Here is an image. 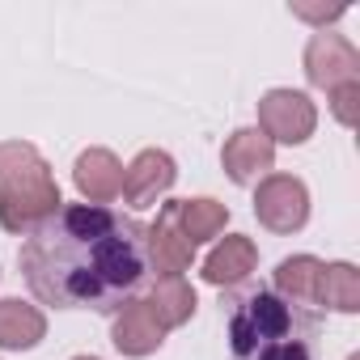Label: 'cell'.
I'll return each mask as SVG.
<instances>
[{"label":"cell","instance_id":"1","mask_svg":"<svg viewBox=\"0 0 360 360\" xmlns=\"http://www.w3.org/2000/svg\"><path fill=\"white\" fill-rule=\"evenodd\" d=\"M22 276L56 309H123L148 276L144 225L106 204H60L22 246Z\"/></svg>","mask_w":360,"mask_h":360},{"label":"cell","instance_id":"2","mask_svg":"<svg viewBox=\"0 0 360 360\" xmlns=\"http://www.w3.org/2000/svg\"><path fill=\"white\" fill-rule=\"evenodd\" d=\"M322 314L255 284L229 297V352L233 360H318Z\"/></svg>","mask_w":360,"mask_h":360},{"label":"cell","instance_id":"3","mask_svg":"<svg viewBox=\"0 0 360 360\" xmlns=\"http://www.w3.org/2000/svg\"><path fill=\"white\" fill-rule=\"evenodd\" d=\"M60 204L56 174L39 148L22 140L0 144V225L9 233H34Z\"/></svg>","mask_w":360,"mask_h":360},{"label":"cell","instance_id":"4","mask_svg":"<svg viewBox=\"0 0 360 360\" xmlns=\"http://www.w3.org/2000/svg\"><path fill=\"white\" fill-rule=\"evenodd\" d=\"M255 217L271 233H297L309 221V191L292 174H267L255 191Z\"/></svg>","mask_w":360,"mask_h":360},{"label":"cell","instance_id":"5","mask_svg":"<svg viewBox=\"0 0 360 360\" xmlns=\"http://www.w3.org/2000/svg\"><path fill=\"white\" fill-rule=\"evenodd\" d=\"M318 127V110L297 89H271L259 102V131L271 144H305Z\"/></svg>","mask_w":360,"mask_h":360},{"label":"cell","instance_id":"6","mask_svg":"<svg viewBox=\"0 0 360 360\" xmlns=\"http://www.w3.org/2000/svg\"><path fill=\"white\" fill-rule=\"evenodd\" d=\"M305 77L309 85L318 89H339V85H352L360 81V51L343 39V34H330V30H318L305 47Z\"/></svg>","mask_w":360,"mask_h":360},{"label":"cell","instance_id":"7","mask_svg":"<svg viewBox=\"0 0 360 360\" xmlns=\"http://www.w3.org/2000/svg\"><path fill=\"white\" fill-rule=\"evenodd\" d=\"M144 250H148V267L157 276H183V271H191L195 246L183 238V229H178V200L161 204L157 221L144 225Z\"/></svg>","mask_w":360,"mask_h":360},{"label":"cell","instance_id":"8","mask_svg":"<svg viewBox=\"0 0 360 360\" xmlns=\"http://www.w3.org/2000/svg\"><path fill=\"white\" fill-rule=\"evenodd\" d=\"M221 161H225V174L238 187H250V183H263V178L276 169V144L259 127H242V131H233L225 140Z\"/></svg>","mask_w":360,"mask_h":360},{"label":"cell","instance_id":"9","mask_svg":"<svg viewBox=\"0 0 360 360\" xmlns=\"http://www.w3.org/2000/svg\"><path fill=\"white\" fill-rule=\"evenodd\" d=\"M174 178H178V165L169 153L161 148H144L127 169H123V200L131 208H148L157 204L169 187H174Z\"/></svg>","mask_w":360,"mask_h":360},{"label":"cell","instance_id":"10","mask_svg":"<svg viewBox=\"0 0 360 360\" xmlns=\"http://www.w3.org/2000/svg\"><path fill=\"white\" fill-rule=\"evenodd\" d=\"M110 343L123 356H148L165 343V326L153 314L148 297H131L123 309H115V326H110Z\"/></svg>","mask_w":360,"mask_h":360},{"label":"cell","instance_id":"11","mask_svg":"<svg viewBox=\"0 0 360 360\" xmlns=\"http://www.w3.org/2000/svg\"><path fill=\"white\" fill-rule=\"evenodd\" d=\"M72 183L85 195V204H115L123 195V165L110 148H85L72 165Z\"/></svg>","mask_w":360,"mask_h":360},{"label":"cell","instance_id":"12","mask_svg":"<svg viewBox=\"0 0 360 360\" xmlns=\"http://www.w3.org/2000/svg\"><path fill=\"white\" fill-rule=\"evenodd\" d=\"M47 335V318L43 309L18 301V297H5L0 301V347H9V352H30L39 347Z\"/></svg>","mask_w":360,"mask_h":360},{"label":"cell","instance_id":"13","mask_svg":"<svg viewBox=\"0 0 360 360\" xmlns=\"http://www.w3.org/2000/svg\"><path fill=\"white\" fill-rule=\"evenodd\" d=\"M255 263H259V250H255V242L250 238H242V233H233V238H225L208 259H204V280L208 284H242L250 271H255Z\"/></svg>","mask_w":360,"mask_h":360},{"label":"cell","instance_id":"14","mask_svg":"<svg viewBox=\"0 0 360 360\" xmlns=\"http://www.w3.org/2000/svg\"><path fill=\"white\" fill-rule=\"evenodd\" d=\"M318 284H322V259L314 255H292L276 267V280L271 288L288 301H301V305H318Z\"/></svg>","mask_w":360,"mask_h":360},{"label":"cell","instance_id":"15","mask_svg":"<svg viewBox=\"0 0 360 360\" xmlns=\"http://www.w3.org/2000/svg\"><path fill=\"white\" fill-rule=\"evenodd\" d=\"M148 305L161 318V326L174 330V326H183L195 314V288L183 276H157V284L148 288Z\"/></svg>","mask_w":360,"mask_h":360},{"label":"cell","instance_id":"16","mask_svg":"<svg viewBox=\"0 0 360 360\" xmlns=\"http://www.w3.org/2000/svg\"><path fill=\"white\" fill-rule=\"evenodd\" d=\"M229 225V208L217 200H178V229L191 246L212 242L217 233H225Z\"/></svg>","mask_w":360,"mask_h":360},{"label":"cell","instance_id":"17","mask_svg":"<svg viewBox=\"0 0 360 360\" xmlns=\"http://www.w3.org/2000/svg\"><path fill=\"white\" fill-rule=\"evenodd\" d=\"M318 305H330L339 314H356L360 309V271L352 263H322Z\"/></svg>","mask_w":360,"mask_h":360},{"label":"cell","instance_id":"18","mask_svg":"<svg viewBox=\"0 0 360 360\" xmlns=\"http://www.w3.org/2000/svg\"><path fill=\"white\" fill-rule=\"evenodd\" d=\"M356 98H360V81L330 89V110H335V119H339L343 127H352V123H356Z\"/></svg>","mask_w":360,"mask_h":360},{"label":"cell","instance_id":"19","mask_svg":"<svg viewBox=\"0 0 360 360\" xmlns=\"http://www.w3.org/2000/svg\"><path fill=\"white\" fill-rule=\"evenodd\" d=\"M292 18H301V22H314V26H322V30H326V22H339V18H343V5H335V9H309V5H292Z\"/></svg>","mask_w":360,"mask_h":360},{"label":"cell","instance_id":"20","mask_svg":"<svg viewBox=\"0 0 360 360\" xmlns=\"http://www.w3.org/2000/svg\"><path fill=\"white\" fill-rule=\"evenodd\" d=\"M72 360H98V356H72Z\"/></svg>","mask_w":360,"mask_h":360},{"label":"cell","instance_id":"21","mask_svg":"<svg viewBox=\"0 0 360 360\" xmlns=\"http://www.w3.org/2000/svg\"><path fill=\"white\" fill-rule=\"evenodd\" d=\"M347 360H360V356H347Z\"/></svg>","mask_w":360,"mask_h":360}]
</instances>
